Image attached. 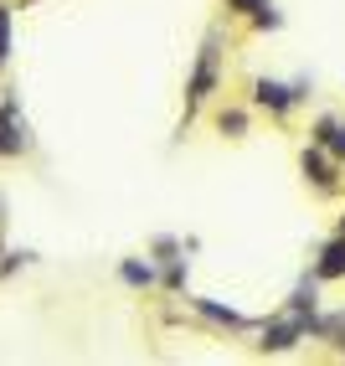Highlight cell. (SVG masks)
I'll list each match as a JSON object with an SVG mask.
<instances>
[{"instance_id":"cell-7","label":"cell","mask_w":345,"mask_h":366,"mask_svg":"<svg viewBox=\"0 0 345 366\" xmlns=\"http://www.w3.org/2000/svg\"><path fill=\"white\" fill-rule=\"evenodd\" d=\"M196 310L206 315V320H216V325H227V330H242L248 320H242V315H232V310H221V305H211V300H196Z\"/></svg>"},{"instance_id":"cell-4","label":"cell","mask_w":345,"mask_h":366,"mask_svg":"<svg viewBox=\"0 0 345 366\" xmlns=\"http://www.w3.org/2000/svg\"><path fill=\"white\" fill-rule=\"evenodd\" d=\"M345 274V232L330 242L325 253H319V263H314V279H340Z\"/></svg>"},{"instance_id":"cell-8","label":"cell","mask_w":345,"mask_h":366,"mask_svg":"<svg viewBox=\"0 0 345 366\" xmlns=\"http://www.w3.org/2000/svg\"><path fill=\"white\" fill-rule=\"evenodd\" d=\"M119 274H124V284H134V289H139V284H155V268H150V263H134V258L119 268Z\"/></svg>"},{"instance_id":"cell-9","label":"cell","mask_w":345,"mask_h":366,"mask_svg":"<svg viewBox=\"0 0 345 366\" xmlns=\"http://www.w3.org/2000/svg\"><path fill=\"white\" fill-rule=\"evenodd\" d=\"M11 52V6H0V62Z\"/></svg>"},{"instance_id":"cell-12","label":"cell","mask_w":345,"mask_h":366,"mask_svg":"<svg viewBox=\"0 0 345 366\" xmlns=\"http://www.w3.org/2000/svg\"><path fill=\"white\" fill-rule=\"evenodd\" d=\"M227 6H232V11H248V16H253V11H263V6H268V0H227Z\"/></svg>"},{"instance_id":"cell-5","label":"cell","mask_w":345,"mask_h":366,"mask_svg":"<svg viewBox=\"0 0 345 366\" xmlns=\"http://www.w3.org/2000/svg\"><path fill=\"white\" fill-rule=\"evenodd\" d=\"M314 144H325L335 160H345V124H335V119H319V124H314Z\"/></svg>"},{"instance_id":"cell-11","label":"cell","mask_w":345,"mask_h":366,"mask_svg":"<svg viewBox=\"0 0 345 366\" xmlns=\"http://www.w3.org/2000/svg\"><path fill=\"white\" fill-rule=\"evenodd\" d=\"M279 21H284V16H279L274 6H263V11H253V26H263V31H268V26H279Z\"/></svg>"},{"instance_id":"cell-2","label":"cell","mask_w":345,"mask_h":366,"mask_svg":"<svg viewBox=\"0 0 345 366\" xmlns=\"http://www.w3.org/2000/svg\"><path fill=\"white\" fill-rule=\"evenodd\" d=\"M211 88H216V36L201 46V62H196V72H191V88H186V99H191V104H201Z\"/></svg>"},{"instance_id":"cell-10","label":"cell","mask_w":345,"mask_h":366,"mask_svg":"<svg viewBox=\"0 0 345 366\" xmlns=\"http://www.w3.org/2000/svg\"><path fill=\"white\" fill-rule=\"evenodd\" d=\"M242 129H248V114H221V134H242Z\"/></svg>"},{"instance_id":"cell-3","label":"cell","mask_w":345,"mask_h":366,"mask_svg":"<svg viewBox=\"0 0 345 366\" xmlns=\"http://www.w3.org/2000/svg\"><path fill=\"white\" fill-rule=\"evenodd\" d=\"M309 325L299 320V315H289V320H274V325H263V351H289L294 340H299Z\"/></svg>"},{"instance_id":"cell-6","label":"cell","mask_w":345,"mask_h":366,"mask_svg":"<svg viewBox=\"0 0 345 366\" xmlns=\"http://www.w3.org/2000/svg\"><path fill=\"white\" fill-rule=\"evenodd\" d=\"M304 176H309L319 191H330V186H335V170H330V160L319 155V150H304Z\"/></svg>"},{"instance_id":"cell-1","label":"cell","mask_w":345,"mask_h":366,"mask_svg":"<svg viewBox=\"0 0 345 366\" xmlns=\"http://www.w3.org/2000/svg\"><path fill=\"white\" fill-rule=\"evenodd\" d=\"M304 93H309L304 83H299V88H284V83H274V78H258V83H253V99H258L263 109H274V114H289Z\"/></svg>"},{"instance_id":"cell-13","label":"cell","mask_w":345,"mask_h":366,"mask_svg":"<svg viewBox=\"0 0 345 366\" xmlns=\"http://www.w3.org/2000/svg\"><path fill=\"white\" fill-rule=\"evenodd\" d=\"M340 232H345V222H340Z\"/></svg>"}]
</instances>
